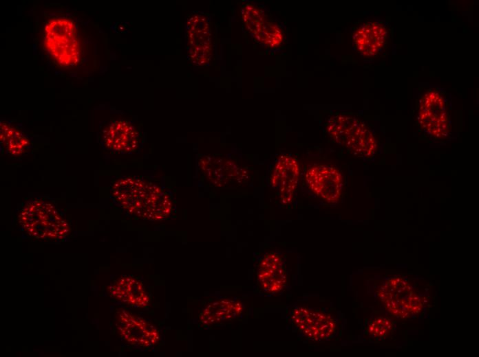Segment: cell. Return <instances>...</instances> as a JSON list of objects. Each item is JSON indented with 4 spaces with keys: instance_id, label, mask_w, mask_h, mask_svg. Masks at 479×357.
<instances>
[{
    "instance_id": "5",
    "label": "cell",
    "mask_w": 479,
    "mask_h": 357,
    "mask_svg": "<svg viewBox=\"0 0 479 357\" xmlns=\"http://www.w3.org/2000/svg\"><path fill=\"white\" fill-rule=\"evenodd\" d=\"M306 181L310 190L329 203L337 202L342 191V176L335 168L317 165L308 169Z\"/></svg>"
},
{
    "instance_id": "16",
    "label": "cell",
    "mask_w": 479,
    "mask_h": 357,
    "mask_svg": "<svg viewBox=\"0 0 479 357\" xmlns=\"http://www.w3.org/2000/svg\"><path fill=\"white\" fill-rule=\"evenodd\" d=\"M392 327L393 323L390 319L379 316L370 321L366 332L373 338H381L387 336Z\"/></svg>"
},
{
    "instance_id": "2",
    "label": "cell",
    "mask_w": 479,
    "mask_h": 357,
    "mask_svg": "<svg viewBox=\"0 0 479 357\" xmlns=\"http://www.w3.org/2000/svg\"><path fill=\"white\" fill-rule=\"evenodd\" d=\"M44 45L62 66L76 65L80 57L77 31L73 21L65 18L50 20L45 27Z\"/></svg>"
},
{
    "instance_id": "3",
    "label": "cell",
    "mask_w": 479,
    "mask_h": 357,
    "mask_svg": "<svg viewBox=\"0 0 479 357\" xmlns=\"http://www.w3.org/2000/svg\"><path fill=\"white\" fill-rule=\"evenodd\" d=\"M386 310L392 316L408 319L423 308L421 298L403 277L395 276L385 280L377 291Z\"/></svg>"
},
{
    "instance_id": "8",
    "label": "cell",
    "mask_w": 479,
    "mask_h": 357,
    "mask_svg": "<svg viewBox=\"0 0 479 357\" xmlns=\"http://www.w3.org/2000/svg\"><path fill=\"white\" fill-rule=\"evenodd\" d=\"M242 12L245 25L258 42L271 48L276 47L282 43L283 34L281 28L271 21L261 9L248 3L243 8Z\"/></svg>"
},
{
    "instance_id": "4",
    "label": "cell",
    "mask_w": 479,
    "mask_h": 357,
    "mask_svg": "<svg viewBox=\"0 0 479 357\" xmlns=\"http://www.w3.org/2000/svg\"><path fill=\"white\" fill-rule=\"evenodd\" d=\"M445 100L435 90L422 97L418 109V123L423 130L436 138L446 137L449 130V118Z\"/></svg>"
},
{
    "instance_id": "15",
    "label": "cell",
    "mask_w": 479,
    "mask_h": 357,
    "mask_svg": "<svg viewBox=\"0 0 479 357\" xmlns=\"http://www.w3.org/2000/svg\"><path fill=\"white\" fill-rule=\"evenodd\" d=\"M1 140L6 142L8 150L14 154H20L28 144V139L17 130L4 124L1 127Z\"/></svg>"
},
{
    "instance_id": "9",
    "label": "cell",
    "mask_w": 479,
    "mask_h": 357,
    "mask_svg": "<svg viewBox=\"0 0 479 357\" xmlns=\"http://www.w3.org/2000/svg\"><path fill=\"white\" fill-rule=\"evenodd\" d=\"M299 165L294 157L281 155L277 159L270 180L272 187L278 191L283 203L288 204L292 202L299 182Z\"/></svg>"
},
{
    "instance_id": "14",
    "label": "cell",
    "mask_w": 479,
    "mask_h": 357,
    "mask_svg": "<svg viewBox=\"0 0 479 357\" xmlns=\"http://www.w3.org/2000/svg\"><path fill=\"white\" fill-rule=\"evenodd\" d=\"M241 303L231 299H220L209 303L200 314L205 325L217 324L238 317L242 312Z\"/></svg>"
},
{
    "instance_id": "13",
    "label": "cell",
    "mask_w": 479,
    "mask_h": 357,
    "mask_svg": "<svg viewBox=\"0 0 479 357\" xmlns=\"http://www.w3.org/2000/svg\"><path fill=\"white\" fill-rule=\"evenodd\" d=\"M108 289L113 297L130 306L145 307L149 301L142 284L132 277L121 278Z\"/></svg>"
},
{
    "instance_id": "10",
    "label": "cell",
    "mask_w": 479,
    "mask_h": 357,
    "mask_svg": "<svg viewBox=\"0 0 479 357\" xmlns=\"http://www.w3.org/2000/svg\"><path fill=\"white\" fill-rule=\"evenodd\" d=\"M257 277L265 292L274 294L281 291L287 281L281 257L275 253L264 255L257 266Z\"/></svg>"
},
{
    "instance_id": "11",
    "label": "cell",
    "mask_w": 479,
    "mask_h": 357,
    "mask_svg": "<svg viewBox=\"0 0 479 357\" xmlns=\"http://www.w3.org/2000/svg\"><path fill=\"white\" fill-rule=\"evenodd\" d=\"M387 30L376 21L366 22L354 32L352 40L356 50L363 56L372 57L379 54L385 45Z\"/></svg>"
},
{
    "instance_id": "7",
    "label": "cell",
    "mask_w": 479,
    "mask_h": 357,
    "mask_svg": "<svg viewBox=\"0 0 479 357\" xmlns=\"http://www.w3.org/2000/svg\"><path fill=\"white\" fill-rule=\"evenodd\" d=\"M292 321L308 338L323 341L336 331L337 324L329 314L306 308H296L292 312Z\"/></svg>"
},
{
    "instance_id": "12",
    "label": "cell",
    "mask_w": 479,
    "mask_h": 357,
    "mask_svg": "<svg viewBox=\"0 0 479 357\" xmlns=\"http://www.w3.org/2000/svg\"><path fill=\"white\" fill-rule=\"evenodd\" d=\"M138 132L127 122L112 123L106 130L104 141L106 146L120 152H131L138 146Z\"/></svg>"
},
{
    "instance_id": "6",
    "label": "cell",
    "mask_w": 479,
    "mask_h": 357,
    "mask_svg": "<svg viewBox=\"0 0 479 357\" xmlns=\"http://www.w3.org/2000/svg\"><path fill=\"white\" fill-rule=\"evenodd\" d=\"M116 316L118 332L130 344L149 347L159 342L158 329L142 318L125 310L120 311Z\"/></svg>"
},
{
    "instance_id": "1",
    "label": "cell",
    "mask_w": 479,
    "mask_h": 357,
    "mask_svg": "<svg viewBox=\"0 0 479 357\" xmlns=\"http://www.w3.org/2000/svg\"><path fill=\"white\" fill-rule=\"evenodd\" d=\"M327 131L336 143L357 157H370L376 152L377 143L372 130L355 117H332L328 120Z\"/></svg>"
}]
</instances>
